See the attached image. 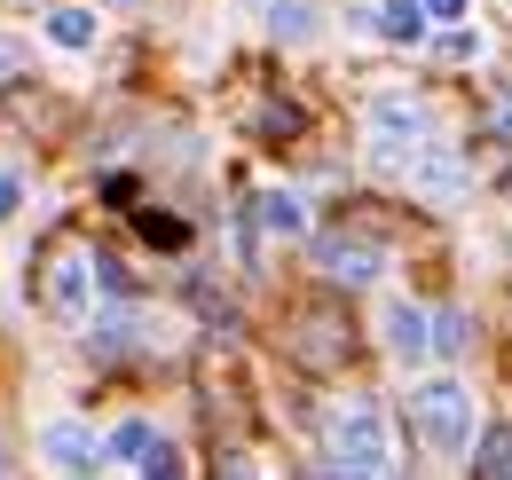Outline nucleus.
I'll return each instance as SVG.
<instances>
[{"label": "nucleus", "instance_id": "1", "mask_svg": "<svg viewBox=\"0 0 512 480\" xmlns=\"http://www.w3.org/2000/svg\"><path fill=\"white\" fill-rule=\"evenodd\" d=\"M394 473V441H386V418L371 402H347L331 418V465L323 480H386Z\"/></svg>", "mask_w": 512, "mask_h": 480}, {"label": "nucleus", "instance_id": "2", "mask_svg": "<svg viewBox=\"0 0 512 480\" xmlns=\"http://www.w3.org/2000/svg\"><path fill=\"white\" fill-rule=\"evenodd\" d=\"M410 410H418V433L434 441V449H473V394L457 386V378H426L418 394H410Z\"/></svg>", "mask_w": 512, "mask_h": 480}, {"label": "nucleus", "instance_id": "3", "mask_svg": "<svg viewBox=\"0 0 512 480\" xmlns=\"http://www.w3.org/2000/svg\"><path fill=\"white\" fill-rule=\"evenodd\" d=\"M371 150H379V158L426 150V103H418V95H379V103H371Z\"/></svg>", "mask_w": 512, "mask_h": 480}, {"label": "nucleus", "instance_id": "4", "mask_svg": "<svg viewBox=\"0 0 512 480\" xmlns=\"http://www.w3.org/2000/svg\"><path fill=\"white\" fill-rule=\"evenodd\" d=\"M316 268L331 276V284H371L386 268V252L371 237H355V229H323L316 237Z\"/></svg>", "mask_w": 512, "mask_h": 480}, {"label": "nucleus", "instance_id": "5", "mask_svg": "<svg viewBox=\"0 0 512 480\" xmlns=\"http://www.w3.org/2000/svg\"><path fill=\"white\" fill-rule=\"evenodd\" d=\"M386 347H394V362H426L434 355V315L410 307V300H394L386 307Z\"/></svg>", "mask_w": 512, "mask_h": 480}, {"label": "nucleus", "instance_id": "6", "mask_svg": "<svg viewBox=\"0 0 512 480\" xmlns=\"http://www.w3.org/2000/svg\"><path fill=\"white\" fill-rule=\"evenodd\" d=\"M40 457H48L56 473H95V465H103V441H95L87 425H48V433H40Z\"/></svg>", "mask_w": 512, "mask_h": 480}, {"label": "nucleus", "instance_id": "7", "mask_svg": "<svg viewBox=\"0 0 512 480\" xmlns=\"http://www.w3.org/2000/svg\"><path fill=\"white\" fill-rule=\"evenodd\" d=\"M87 276H95V260H87V252H56L48 307H56V315H87Z\"/></svg>", "mask_w": 512, "mask_h": 480}, {"label": "nucleus", "instance_id": "8", "mask_svg": "<svg viewBox=\"0 0 512 480\" xmlns=\"http://www.w3.org/2000/svg\"><path fill=\"white\" fill-rule=\"evenodd\" d=\"M253 221L268 237H300V229H308V205H300L292 189H268V197H253Z\"/></svg>", "mask_w": 512, "mask_h": 480}, {"label": "nucleus", "instance_id": "9", "mask_svg": "<svg viewBox=\"0 0 512 480\" xmlns=\"http://www.w3.org/2000/svg\"><path fill=\"white\" fill-rule=\"evenodd\" d=\"M426 24H434V8H426V0H386V8H379V32L394 40V48H418V40H426Z\"/></svg>", "mask_w": 512, "mask_h": 480}, {"label": "nucleus", "instance_id": "10", "mask_svg": "<svg viewBox=\"0 0 512 480\" xmlns=\"http://www.w3.org/2000/svg\"><path fill=\"white\" fill-rule=\"evenodd\" d=\"M410 181H418L426 197H457V189H465V166H457L449 150H418V158H410Z\"/></svg>", "mask_w": 512, "mask_h": 480}, {"label": "nucleus", "instance_id": "11", "mask_svg": "<svg viewBox=\"0 0 512 480\" xmlns=\"http://www.w3.org/2000/svg\"><path fill=\"white\" fill-rule=\"evenodd\" d=\"M95 32H103V24H95V8H48V40H56L64 56H87V48H95Z\"/></svg>", "mask_w": 512, "mask_h": 480}, {"label": "nucleus", "instance_id": "12", "mask_svg": "<svg viewBox=\"0 0 512 480\" xmlns=\"http://www.w3.org/2000/svg\"><path fill=\"white\" fill-rule=\"evenodd\" d=\"M134 331H142V323H134V315H111V323H95V339H87V355H103V362H119L134 347Z\"/></svg>", "mask_w": 512, "mask_h": 480}, {"label": "nucleus", "instance_id": "13", "mask_svg": "<svg viewBox=\"0 0 512 480\" xmlns=\"http://www.w3.org/2000/svg\"><path fill=\"white\" fill-rule=\"evenodd\" d=\"M481 480H512V433L505 425L481 433Z\"/></svg>", "mask_w": 512, "mask_h": 480}, {"label": "nucleus", "instance_id": "14", "mask_svg": "<svg viewBox=\"0 0 512 480\" xmlns=\"http://www.w3.org/2000/svg\"><path fill=\"white\" fill-rule=\"evenodd\" d=\"M339 347H347V331H339L331 315H316V323H308V347H300V355H308V362H339Z\"/></svg>", "mask_w": 512, "mask_h": 480}, {"label": "nucleus", "instance_id": "15", "mask_svg": "<svg viewBox=\"0 0 512 480\" xmlns=\"http://www.w3.org/2000/svg\"><path fill=\"white\" fill-rule=\"evenodd\" d=\"M268 24H276V32H308L316 16H308V0H268Z\"/></svg>", "mask_w": 512, "mask_h": 480}, {"label": "nucleus", "instance_id": "16", "mask_svg": "<svg viewBox=\"0 0 512 480\" xmlns=\"http://www.w3.org/2000/svg\"><path fill=\"white\" fill-rule=\"evenodd\" d=\"M434 355H465V315H434Z\"/></svg>", "mask_w": 512, "mask_h": 480}, {"label": "nucleus", "instance_id": "17", "mask_svg": "<svg viewBox=\"0 0 512 480\" xmlns=\"http://www.w3.org/2000/svg\"><path fill=\"white\" fill-rule=\"evenodd\" d=\"M142 480H182V457H174V441H158V449L142 457Z\"/></svg>", "mask_w": 512, "mask_h": 480}, {"label": "nucleus", "instance_id": "18", "mask_svg": "<svg viewBox=\"0 0 512 480\" xmlns=\"http://www.w3.org/2000/svg\"><path fill=\"white\" fill-rule=\"evenodd\" d=\"M142 237H150V244H182L190 229H182L174 213H142Z\"/></svg>", "mask_w": 512, "mask_h": 480}, {"label": "nucleus", "instance_id": "19", "mask_svg": "<svg viewBox=\"0 0 512 480\" xmlns=\"http://www.w3.org/2000/svg\"><path fill=\"white\" fill-rule=\"evenodd\" d=\"M442 56H449V63H465V56H481V40H473V32H449Z\"/></svg>", "mask_w": 512, "mask_h": 480}, {"label": "nucleus", "instance_id": "20", "mask_svg": "<svg viewBox=\"0 0 512 480\" xmlns=\"http://www.w3.org/2000/svg\"><path fill=\"white\" fill-rule=\"evenodd\" d=\"M426 8H434V24H457V16H465V0H426Z\"/></svg>", "mask_w": 512, "mask_h": 480}, {"label": "nucleus", "instance_id": "21", "mask_svg": "<svg viewBox=\"0 0 512 480\" xmlns=\"http://www.w3.org/2000/svg\"><path fill=\"white\" fill-rule=\"evenodd\" d=\"M221 480H253V473H245V465H221Z\"/></svg>", "mask_w": 512, "mask_h": 480}, {"label": "nucleus", "instance_id": "22", "mask_svg": "<svg viewBox=\"0 0 512 480\" xmlns=\"http://www.w3.org/2000/svg\"><path fill=\"white\" fill-rule=\"evenodd\" d=\"M16 8H32V0H16Z\"/></svg>", "mask_w": 512, "mask_h": 480}]
</instances>
